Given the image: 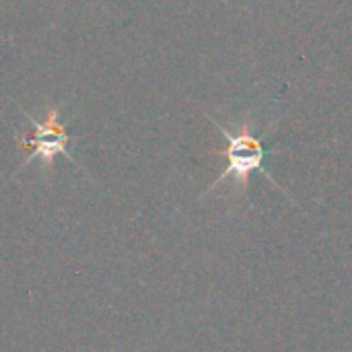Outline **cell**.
<instances>
[{"label":"cell","instance_id":"cell-1","mask_svg":"<svg viewBox=\"0 0 352 352\" xmlns=\"http://www.w3.org/2000/svg\"><path fill=\"white\" fill-rule=\"evenodd\" d=\"M210 122H212V126L227 140V151H225V155H227V169L214 179V184L206 190V194L212 192V190H217L227 179H233V184L239 188V192L245 194L248 188H250V177L256 171H260L266 179H270L278 188V184L274 182V177L270 175V171L264 167V161L268 157V151L264 146V140L270 134V128L262 136H256L252 132L250 124H241L237 130H229L225 124H221V122H217L212 118H210Z\"/></svg>","mask_w":352,"mask_h":352},{"label":"cell","instance_id":"cell-2","mask_svg":"<svg viewBox=\"0 0 352 352\" xmlns=\"http://www.w3.org/2000/svg\"><path fill=\"white\" fill-rule=\"evenodd\" d=\"M25 118L31 122L33 132L19 136V146L25 151V163H23V167L27 163H31L33 159H41L52 169L56 155H66L68 159H72L68 155V148H66L70 136L66 132V126L60 122V111L56 107H52L47 111L45 122H37L29 113H25Z\"/></svg>","mask_w":352,"mask_h":352}]
</instances>
